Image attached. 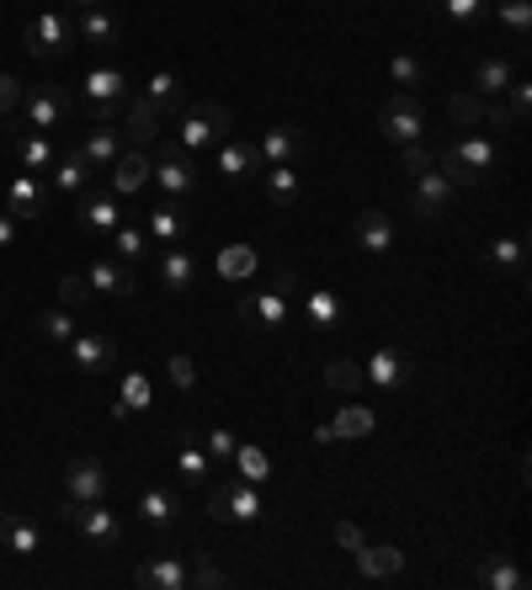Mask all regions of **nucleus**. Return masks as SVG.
<instances>
[{"mask_svg": "<svg viewBox=\"0 0 532 590\" xmlns=\"http://www.w3.org/2000/svg\"><path fill=\"white\" fill-rule=\"evenodd\" d=\"M432 154H437L432 165H437L453 186H479V181L496 171V139H490V133H474V128L469 133H453V139H447L443 149H432Z\"/></svg>", "mask_w": 532, "mask_h": 590, "instance_id": "f257e3e1", "label": "nucleus"}, {"mask_svg": "<svg viewBox=\"0 0 532 590\" xmlns=\"http://www.w3.org/2000/svg\"><path fill=\"white\" fill-rule=\"evenodd\" d=\"M123 101H128V81H123V69H86L81 75V86H75V107L86 112L91 128H113L123 112Z\"/></svg>", "mask_w": 532, "mask_h": 590, "instance_id": "f03ea898", "label": "nucleus"}, {"mask_svg": "<svg viewBox=\"0 0 532 590\" xmlns=\"http://www.w3.org/2000/svg\"><path fill=\"white\" fill-rule=\"evenodd\" d=\"M230 128H235L230 107H224V101H203V107H187V112H181L177 144L192 154V149H208V144H219V139H230Z\"/></svg>", "mask_w": 532, "mask_h": 590, "instance_id": "7ed1b4c3", "label": "nucleus"}, {"mask_svg": "<svg viewBox=\"0 0 532 590\" xmlns=\"http://www.w3.org/2000/svg\"><path fill=\"white\" fill-rule=\"evenodd\" d=\"M28 54L43 64H54L70 54V43H75V17H64V11H38L28 22Z\"/></svg>", "mask_w": 532, "mask_h": 590, "instance_id": "20e7f679", "label": "nucleus"}, {"mask_svg": "<svg viewBox=\"0 0 532 590\" xmlns=\"http://www.w3.org/2000/svg\"><path fill=\"white\" fill-rule=\"evenodd\" d=\"M64 522L86 537L91 548H118L123 543V522H118V511H107L102 501H91V505H75V501H64Z\"/></svg>", "mask_w": 532, "mask_h": 590, "instance_id": "39448f33", "label": "nucleus"}, {"mask_svg": "<svg viewBox=\"0 0 532 590\" xmlns=\"http://www.w3.org/2000/svg\"><path fill=\"white\" fill-rule=\"evenodd\" d=\"M421 128H426V112H421L415 90H394V96H384V107H379V133H384L389 144H415Z\"/></svg>", "mask_w": 532, "mask_h": 590, "instance_id": "423d86ee", "label": "nucleus"}, {"mask_svg": "<svg viewBox=\"0 0 532 590\" xmlns=\"http://www.w3.org/2000/svg\"><path fill=\"white\" fill-rule=\"evenodd\" d=\"M208 516L213 522H256V516H266V505L251 479H230V484H219L208 495Z\"/></svg>", "mask_w": 532, "mask_h": 590, "instance_id": "0eeeda50", "label": "nucleus"}, {"mask_svg": "<svg viewBox=\"0 0 532 590\" xmlns=\"http://www.w3.org/2000/svg\"><path fill=\"white\" fill-rule=\"evenodd\" d=\"M149 181H160V192H171L177 203L192 197V186H198V165L187 160V149H160V160H149Z\"/></svg>", "mask_w": 532, "mask_h": 590, "instance_id": "6e6552de", "label": "nucleus"}, {"mask_svg": "<svg viewBox=\"0 0 532 590\" xmlns=\"http://www.w3.org/2000/svg\"><path fill=\"white\" fill-rule=\"evenodd\" d=\"M22 118H28L32 133H49V128H60L70 118V96L60 86H32L22 90Z\"/></svg>", "mask_w": 532, "mask_h": 590, "instance_id": "1a4fd4ad", "label": "nucleus"}, {"mask_svg": "<svg viewBox=\"0 0 532 590\" xmlns=\"http://www.w3.org/2000/svg\"><path fill=\"white\" fill-rule=\"evenodd\" d=\"M453 181L432 165V171H421V176H411V213L415 218H443L447 207H453Z\"/></svg>", "mask_w": 532, "mask_h": 590, "instance_id": "9d476101", "label": "nucleus"}, {"mask_svg": "<svg viewBox=\"0 0 532 590\" xmlns=\"http://www.w3.org/2000/svg\"><path fill=\"white\" fill-rule=\"evenodd\" d=\"M107 463L102 458H75L70 469H64V495L75 505H91V501H107Z\"/></svg>", "mask_w": 532, "mask_h": 590, "instance_id": "9b49d317", "label": "nucleus"}, {"mask_svg": "<svg viewBox=\"0 0 532 590\" xmlns=\"http://www.w3.org/2000/svg\"><path fill=\"white\" fill-rule=\"evenodd\" d=\"M362 384H373V388H405L411 384V362H405V352H394V346H379V352L362 362Z\"/></svg>", "mask_w": 532, "mask_h": 590, "instance_id": "f8f14e48", "label": "nucleus"}, {"mask_svg": "<svg viewBox=\"0 0 532 590\" xmlns=\"http://www.w3.org/2000/svg\"><path fill=\"white\" fill-rule=\"evenodd\" d=\"M6 213H11L17 224H28V218H43V213H49V186L32 176V171H28V176H17L11 186H6Z\"/></svg>", "mask_w": 532, "mask_h": 590, "instance_id": "ddd939ff", "label": "nucleus"}, {"mask_svg": "<svg viewBox=\"0 0 532 590\" xmlns=\"http://www.w3.org/2000/svg\"><path fill=\"white\" fill-rule=\"evenodd\" d=\"M86 282H91V293L96 298H134L139 293V282H134V271L123 261H113V256H96L86 271Z\"/></svg>", "mask_w": 532, "mask_h": 590, "instance_id": "4468645a", "label": "nucleus"}, {"mask_svg": "<svg viewBox=\"0 0 532 590\" xmlns=\"http://www.w3.org/2000/svg\"><path fill=\"white\" fill-rule=\"evenodd\" d=\"M235 314L245 320V325H256V330H266V335H272V330L288 325V298L266 288V293H256V298H240Z\"/></svg>", "mask_w": 532, "mask_h": 590, "instance_id": "2eb2a0df", "label": "nucleus"}, {"mask_svg": "<svg viewBox=\"0 0 532 590\" xmlns=\"http://www.w3.org/2000/svg\"><path fill=\"white\" fill-rule=\"evenodd\" d=\"M160 122H166V112H160V107H149L145 96H139V101H123V128H118V133L134 149H145V144H155V139H160Z\"/></svg>", "mask_w": 532, "mask_h": 590, "instance_id": "dca6fc26", "label": "nucleus"}, {"mask_svg": "<svg viewBox=\"0 0 532 590\" xmlns=\"http://www.w3.org/2000/svg\"><path fill=\"white\" fill-rule=\"evenodd\" d=\"M352 239H357V250H368V256H389L394 224H389L384 207H362V213L352 218Z\"/></svg>", "mask_w": 532, "mask_h": 590, "instance_id": "f3484780", "label": "nucleus"}, {"mask_svg": "<svg viewBox=\"0 0 532 590\" xmlns=\"http://www.w3.org/2000/svg\"><path fill=\"white\" fill-rule=\"evenodd\" d=\"M134 586H145V590H187V586H192V564H181V559H145L139 569H134Z\"/></svg>", "mask_w": 532, "mask_h": 590, "instance_id": "a211bd4d", "label": "nucleus"}, {"mask_svg": "<svg viewBox=\"0 0 532 590\" xmlns=\"http://www.w3.org/2000/svg\"><path fill=\"white\" fill-rule=\"evenodd\" d=\"M266 160L256 144H245V139H224V149H219V176L224 181H245V176H262Z\"/></svg>", "mask_w": 532, "mask_h": 590, "instance_id": "6ab92c4d", "label": "nucleus"}, {"mask_svg": "<svg viewBox=\"0 0 532 590\" xmlns=\"http://www.w3.org/2000/svg\"><path fill=\"white\" fill-rule=\"evenodd\" d=\"M123 37V22L113 11H102V6H86L81 17H75V43H96V49H113Z\"/></svg>", "mask_w": 532, "mask_h": 590, "instance_id": "aec40b11", "label": "nucleus"}, {"mask_svg": "<svg viewBox=\"0 0 532 590\" xmlns=\"http://www.w3.org/2000/svg\"><path fill=\"white\" fill-rule=\"evenodd\" d=\"M118 224H123L118 192H91V197H81V229H86V235H113Z\"/></svg>", "mask_w": 532, "mask_h": 590, "instance_id": "412c9836", "label": "nucleus"}, {"mask_svg": "<svg viewBox=\"0 0 532 590\" xmlns=\"http://www.w3.org/2000/svg\"><path fill=\"white\" fill-rule=\"evenodd\" d=\"M256 149H262L266 165H294L298 154H304V128H294V122H277V128H266V139Z\"/></svg>", "mask_w": 532, "mask_h": 590, "instance_id": "4be33fe9", "label": "nucleus"}, {"mask_svg": "<svg viewBox=\"0 0 532 590\" xmlns=\"http://www.w3.org/2000/svg\"><path fill=\"white\" fill-rule=\"evenodd\" d=\"M70 352H75V367H81L86 378H107V373H113V341H107V335H75Z\"/></svg>", "mask_w": 532, "mask_h": 590, "instance_id": "5701e85b", "label": "nucleus"}, {"mask_svg": "<svg viewBox=\"0 0 532 590\" xmlns=\"http://www.w3.org/2000/svg\"><path fill=\"white\" fill-rule=\"evenodd\" d=\"M517 81V69H511V60H501V54H485V60L474 64V96H506V86Z\"/></svg>", "mask_w": 532, "mask_h": 590, "instance_id": "b1692460", "label": "nucleus"}, {"mask_svg": "<svg viewBox=\"0 0 532 590\" xmlns=\"http://www.w3.org/2000/svg\"><path fill=\"white\" fill-rule=\"evenodd\" d=\"M357 569H362L368 580H394V575H405V554H400V548H384V543H379V548L362 543V548H357Z\"/></svg>", "mask_w": 532, "mask_h": 590, "instance_id": "393cba45", "label": "nucleus"}, {"mask_svg": "<svg viewBox=\"0 0 532 590\" xmlns=\"http://www.w3.org/2000/svg\"><path fill=\"white\" fill-rule=\"evenodd\" d=\"M160 282H166L171 293H192V288H198V261H192L181 245H171V250L160 256Z\"/></svg>", "mask_w": 532, "mask_h": 590, "instance_id": "a878e982", "label": "nucleus"}, {"mask_svg": "<svg viewBox=\"0 0 532 590\" xmlns=\"http://www.w3.org/2000/svg\"><path fill=\"white\" fill-rule=\"evenodd\" d=\"M107 171H113V192H123V197H128V192H139V186L149 181V154H139V149H123Z\"/></svg>", "mask_w": 532, "mask_h": 590, "instance_id": "bb28decb", "label": "nucleus"}, {"mask_svg": "<svg viewBox=\"0 0 532 590\" xmlns=\"http://www.w3.org/2000/svg\"><path fill=\"white\" fill-rule=\"evenodd\" d=\"M145 101L149 107H160L166 118H171V112H187V86H181L177 75H166V69H160V75L145 86Z\"/></svg>", "mask_w": 532, "mask_h": 590, "instance_id": "cd10ccee", "label": "nucleus"}, {"mask_svg": "<svg viewBox=\"0 0 532 590\" xmlns=\"http://www.w3.org/2000/svg\"><path fill=\"white\" fill-rule=\"evenodd\" d=\"M145 224H149V235H155V239H166V245H177V239L187 235V229H192V218H187V203H166V207H155V213H149Z\"/></svg>", "mask_w": 532, "mask_h": 590, "instance_id": "c85d7f7f", "label": "nucleus"}, {"mask_svg": "<svg viewBox=\"0 0 532 590\" xmlns=\"http://www.w3.org/2000/svg\"><path fill=\"white\" fill-rule=\"evenodd\" d=\"M139 516H145L149 527H177L181 501L171 495V490H155V484H149L145 495H139Z\"/></svg>", "mask_w": 532, "mask_h": 590, "instance_id": "c756f323", "label": "nucleus"}, {"mask_svg": "<svg viewBox=\"0 0 532 590\" xmlns=\"http://www.w3.org/2000/svg\"><path fill=\"white\" fill-rule=\"evenodd\" d=\"M262 176H266V197L277 207H294L298 197H304V181H298L294 165H266Z\"/></svg>", "mask_w": 532, "mask_h": 590, "instance_id": "7c9ffc66", "label": "nucleus"}, {"mask_svg": "<svg viewBox=\"0 0 532 590\" xmlns=\"http://www.w3.org/2000/svg\"><path fill=\"white\" fill-rule=\"evenodd\" d=\"M373 426H379V415L368 410V405H347V410L330 420L336 442H357V437H373Z\"/></svg>", "mask_w": 532, "mask_h": 590, "instance_id": "2f4dec72", "label": "nucleus"}, {"mask_svg": "<svg viewBox=\"0 0 532 590\" xmlns=\"http://www.w3.org/2000/svg\"><path fill=\"white\" fill-rule=\"evenodd\" d=\"M479 586H485V590H528V575H522L511 559H501V554H496V559L479 564Z\"/></svg>", "mask_w": 532, "mask_h": 590, "instance_id": "473e14b6", "label": "nucleus"}, {"mask_svg": "<svg viewBox=\"0 0 532 590\" xmlns=\"http://www.w3.org/2000/svg\"><path fill=\"white\" fill-rule=\"evenodd\" d=\"M17 160L38 176V171H54L60 154H54V144H49V133H17Z\"/></svg>", "mask_w": 532, "mask_h": 590, "instance_id": "72a5a7b5", "label": "nucleus"}, {"mask_svg": "<svg viewBox=\"0 0 532 590\" xmlns=\"http://www.w3.org/2000/svg\"><path fill=\"white\" fill-rule=\"evenodd\" d=\"M91 160V171H107L113 160L123 154V133L118 128H91V139H86V149H81Z\"/></svg>", "mask_w": 532, "mask_h": 590, "instance_id": "f704fd0d", "label": "nucleus"}, {"mask_svg": "<svg viewBox=\"0 0 532 590\" xmlns=\"http://www.w3.org/2000/svg\"><path fill=\"white\" fill-rule=\"evenodd\" d=\"M490 11L501 17V28L517 37V43H528L532 37V0H490Z\"/></svg>", "mask_w": 532, "mask_h": 590, "instance_id": "c9c22d12", "label": "nucleus"}, {"mask_svg": "<svg viewBox=\"0 0 532 590\" xmlns=\"http://www.w3.org/2000/svg\"><path fill=\"white\" fill-rule=\"evenodd\" d=\"M86 181H91V160L81 154V149L54 160V186H60V192H70V197H75V192H86Z\"/></svg>", "mask_w": 532, "mask_h": 590, "instance_id": "e433bc0d", "label": "nucleus"}, {"mask_svg": "<svg viewBox=\"0 0 532 590\" xmlns=\"http://www.w3.org/2000/svg\"><path fill=\"white\" fill-rule=\"evenodd\" d=\"M256 266H262V256H256L251 245H224V250H219V277H230V282H245Z\"/></svg>", "mask_w": 532, "mask_h": 590, "instance_id": "4c0bfd02", "label": "nucleus"}, {"mask_svg": "<svg viewBox=\"0 0 532 590\" xmlns=\"http://www.w3.org/2000/svg\"><path fill=\"white\" fill-rule=\"evenodd\" d=\"M38 335H43V341H54V346H70V341H75V309H43V314H38Z\"/></svg>", "mask_w": 532, "mask_h": 590, "instance_id": "58836bf2", "label": "nucleus"}, {"mask_svg": "<svg viewBox=\"0 0 532 590\" xmlns=\"http://www.w3.org/2000/svg\"><path fill=\"white\" fill-rule=\"evenodd\" d=\"M447 118H453V128H485V96H474V90L447 96Z\"/></svg>", "mask_w": 532, "mask_h": 590, "instance_id": "ea45409f", "label": "nucleus"}, {"mask_svg": "<svg viewBox=\"0 0 532 590\" xmlns=\"http://www.w3.org/2000/svg\"><path fill=\"white\" fill-rule=\"evenodd\" d=\"M145 405H149V378H145V373H128V378H123V394L113 399V415H118V420H128V415H139Z\"/></svg>", "mask_w": 532, "mask_h": 590, "instance_id": "a19ab883", "label": "nucleus"}, {"mask_svg": "<svg viewBox=\"0 0 532 590\" xmlns=\"http://www.w3.org/2000/svg\"><path fill=\"white\" fill-rule=\"evenodd\" d=\"M304 303H309V325L315 330H336L341 320H347V309H341V298L336 293H309Z\"/></svg>", "mask_w": 532, "mask_h": 590, "instance_id": "79ce46f5", "label": "nucleus"}, {"mask_svg": "<svg viewBox=\"0 0 532 590\" xmlns=\"http://www.w3.org/2000/svg\"><path fill=\"white\" fill-rule=\"evenodd\" d=\"M522 261H528V235H506L490 245V266L496 271H522Z\"/></svg>", "mask_w": 532, "mask_h": 590, "instance_id": "37998d69", "label": "nucleus"}, {"mask_svg": "<svg viewBox=\"0 0 532 590\" xmlns=\"http://www.w3.org/2000/svg\"><path fill=\"white\" fill-rule=\"evenodd\" d=\"M432 6L443 11L447 22H464V28H474V22L490 17V0H432Z\"/></svg>", "mask_w": 532, "mask_h": 590, "instance_id": "c03bdc74", "label": "nucleus"}, {"mask_svg": "<svg viewBox=\"0 0 532 590\" xmlns=\"http://www.w3.org/2000/svg\"><path fill=\"white\" fill-rule=\"evenodd\" d=\"M389 81H394V90H421V81H426V64L415 60V54H394V64H389Z\"/></svg>", "mask_w": 532, "mask_h": 590, "instance_id": "a18cd8bd", "label": "nucleus"}, {"mask_svg": "<svg viewBox=\"0 0 532 590\" xmlns=\"http://www.w3.org/2000/svg\"><path fill=\"white\" fill-rule=\"evenodd\" d=\"M6 554H17V559H32V554H38V527H32L28 516H17V522L6 527Z\"/></svg>", "mask_w": 532, "mask_h": 590, "instance_id": "49530a36", "label": "nucleus"}, {"mask_svg": "<svg viewBox=\"0 0 532 590\" xmlns=\"http://www.w3.org/2000/svg\"><path fill=\"white\" fill-rule=\"evenodd\" d=\"M113 239H118L123 266H134V261H145V256H149V235H145V229H128V224H118V229H113Z\"/></svg>", "mask_w": 532, "mask_h": 590, "instance_id": "de8ad7c7", "label": "nucleus"}, {"mask_svg": "<svg viewBox=\"0 0 532 590\" xmlns=\"http://www.w3.org/2000/svg\"><path fill=\"white\" fill-rule=\"evenodd\" d=\"M208 469H213V458H208L203 447H181L177 452V473L187 479V484H203Z\"/></svg>", "mask_w": 532, "mask_h": 590, "instance_id": "09e8293b", "label": "nucleus"}, {"mask_svg": "<svg viewBox=\"0 0 532 590\" xmlns=\"http://www.w3.org/2000/svg\"><path fill=\"white\" fill-rule=\"evenodd\" d=\"M240 469V479H251V484H262L266 473H272V463H266V452L262 447H235V458H230Z\"/></svg>", "mask_w": 532, "mask_h": 590, "instance_id": "8fccbe9b", "label": "nucleus"}, {"mask_svg": "<svg viewBox=\"0 0 532 590\" xmlns=\"http://www.w3.org/2000/svg\"><path fill=\"white\" fill-rule=\"evenodd\" d=\"M326 384L336 388V394H357V388H362V367H357V362H330Z\"/></svg>", "mask_w": 532, "mask_h": 590, "instance_id": "3c124183", "label": "nucleus"}, {"mask_svg": "<svg viewBox=\"0 0 532 590\" xmlns=\"http://www.w3.org/2000/svg\"><path fill=\"white\" fill-rule=\"evenodd\" d=\"M91 298H96V293H91L86 277H60V303H64V309H86Z\"/></svg>", "mask_w": 532, "mask_h": 590, "instance_id": "603ef678", "label": "nucleus"}, {"mask_svg": "<svg viewBox=\"0 0 532 590\" xmlns=\"http://www.w3.org/2000/svg\"><path fill=\"white\" fill-rule=\"evenodd\" d=\"M432 160H437V154H432V149L421 144V139H415V144H400V171H411V176H421V171H432Z\"/></svg>", "mask_w": 532, "mask_h": 590, "instance_id": "864d4df0", "label": "nucleus"}, {"mask_svg": "<svg viewBox=\"0 0 532 590\" xmlns=\"http://www.w3.org/2000/svg\"><path fill=\"white\" fill-rule=\"evenodd\" d=\"M506 107H511L517 128L528 122V112H532V86H528V81H511V86H506Z\"/></svg>", "mask_w": 532, "mask_h": 590, "instance_id": "5fc2aeb1", "label": "nucleus"}, {"mask_svg": "<svg viewBox=\"0 0 532 590\" xmlns=\"http://www.w3.org/2000/svg\"><path fill=\"white\" fill-rule=\"evenodd\" d=\"M235 437H230V431H224V426H213V431H208V458H213V463H230V458H235Z\"/></svg>", "mask_w": 532, "mask_h": 590, "instance_id": "6e6d98bb", "label": "nucleus"}, {"mask_svg": "<svg viewBox=\"0 0 532 590\" xmlns=\"http://www.w3.org/2000/svg\"><path fill=\"white\" fill-rule=\"evenodd\" d=\"M171 384L187 394V388H198V362L192 356H171Z\"/></svg>", "mask_w": 532, "mask_h": 590, "instance_id": "4d7b16f0", "label": "nucleus"}, {"mask_svg": "<svg viewBox=\"0 0 532 590\" xmlns=\"http://www.w3.org/2000/svg\"><path fill=\"white\" fill-rule=\"evenodd\" d=\"M192 586L198 590H224L230 586V575H224V569H213V564H192Z\"/></svg>", "mask_w": 532, "mask_h": 590, "instance_id": "13d9d810", "label": "nucleus"}, {"mask_svg": "<svg viewBox=\"0 0 532 590\" xmlns=\"http://www.w3.org/2000/svg\"><path fill=\"white\" fill-rule=\"evenodd\" d=\"M485 122H490V128H517L511 107H506V96H490V101H485Z\"/></svg>", "mask_w": 532, "mask_h": 590, "instance_id": "bf43d9fd", "label": "nucleus"}, {"mask_svg": "<svg viewBox=\"0 0 532 590\" xmlns=\"http://www.w3.org/2000/svg\"><path fill=\"white\" fill-rule=\"evenodd\" d=\"M11 107H22V81H17V75H0V112H11Z\"/></svg>", "mask_w": 532, "mask_h": 590, "instance_id": "052dcab7", "label": "nucleus"}, {"mask_svg": "<svg viewBox=\"0 0 532 590\" xmlns=\"http://www.w3.org/2000/svg\"><path fill=\"white\" fill-rule=\"evenodd\" d=\"M272 293H283V298L298 293V271L294 266H277V271H272Z\"/></svg>", "mask_w": 532, "mask_h": 590, "instance_id": "680f3d73", "label": "nucleus"}, {"mask_svg": "<svg viewBox=\"0 0 532 590\" xmlns=\"http://www.w3.org/2000/svg\"><path fill=\"white\" fill-rule=\"evenodd\" d=\"M336 543H341V548H352V554H357V548H362L368 537H362V532H357L352 522H336Z\"/></svg>", "mask_w": 532, "mask_h": 590, "instance_id": "e2e57ef3", "label": "nucleus"}, {"mask_svg": "<svg viewBox=\"0 0 532 590\" xmlns=\"http://www.w3.org/2000/svg\"><path fill=\"white\" fill-rule=\"evenodd\" d=\"M11 245H17V218L0 207V250H11Z\"/></svg>", "mask_w": 532, "mask_h": 590, "instance_id": "0e129e2a", "label": "nucleus"}, {"mask_svg": "<svg viewBox=\"0 0 532 590\" xmlns=\"http://www.w3.org/2000/svg\"><path fill=\"white\" fill-rule=\"evenodd\" d=\"M75 6H81V11H86V6H102V0H75Z\"/></svg>", "mask_w": 532, "mask_h": 590, "instance_id": "69168bd1", "label": "nucleus"}, {"mask_svg": "<svg viewBox=\"0 0 532 590\" xmlns=\"http://www.w3.org/2000/svg\"><path fill=\"white\" fill-rule=\"evenodd\" d=\"M0 527H6V511H0Z\"/></svg>", "mask_w": 532, "mask_h": 590, "instance_id": "338daca9", "label": "nucleus"}]
</instances>
